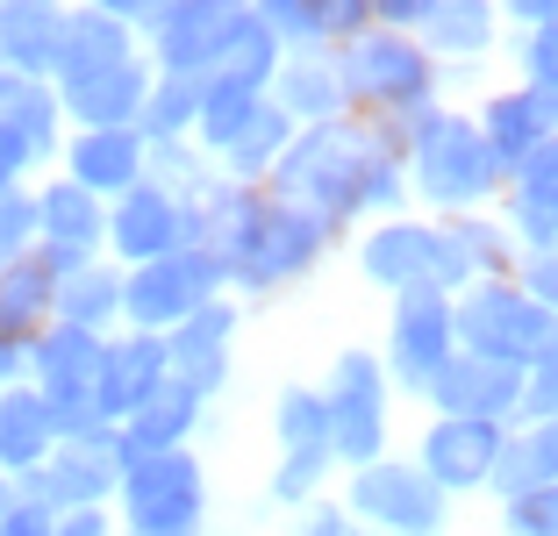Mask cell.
Segmentation results:
<instances>
[{
  "label": "cell",
  "mask_w": 558,
  "mask_h": 536,
  "mask_svg": "<svg viewBox=\"0 0 558 536\" xmlns=\"http://www.w3.org/2000/svg\"><path fill=\"white\" fill-rule=\"evenodd\" d=\"M459 337H465V351L487 357V365L530 373L558 343V315H544L515 279H487V287H473L459 301Z\"/></svg>",
  "instance_id": "6da1fadb"
},
{
  "label": "cell",
  "mask_w": 558,
  "mask_h": 536,
  "mask_svg": "<svg viewBox=\"0 0 558 536\" xmlns=\"http://www.w3.org/2000/svg\"><path fill=\"white\" fill-rule=\"evenodd\" d=\"M415 165H423V194L444 200V208H480V200L501 186V165H494L487 136L459 114H429L423 122V144H415Z\"/></svg>",
  "instance_id": "7a4b0ae2"
},
{
  "label": "cell",
  "mask_w": 558,
  "mask_h": 536,
  "mask_svg": "<svg viewBox=\"0 0 558 536\" xmlns=\"http://www.w3.org/2000/svg\"><path fill=\"white\" fill-rule=\"evenodd\" d=\"M429 401L451 407V423H501L509 429V415H523V373H509V365H487V357H451L437 379H429Z\"/></svg>",
  "instance_id": "3957f363"
},
{
  "label": "cell",
  "mask_w": 558,
  "mask_h": 536,
  "mask_svg": "<svg viewBox=\"0 0 558 536\" xmlns=\"http://www.w3.org/2000/svg\"><path fill=\"white\" fill-rule=\"evenodd\" d=\"M480 136H487L494 165H501V172H515V165H530V158H537V150L558 136V100H544L537 86L494 94L487 108H480Z\"/></svg>",
  "instance_id": "277c9868"
},
{
  "label": "cell",
  "mask_w": 558,
  "mask_h": 536,
  "mask_svg": "<svg viewBox=\"0 0 558 536\" xmlns=\"http://www.w3.org/2000/svg\"><path fill=\"white\" fill-rule=\"evenodd\" d=\"M501 451H509V429L501 423H451V415H444V423L423 437V465H429V479H444V487H487L494 465H501Z\"/></svg>",
  "instance_id": "5b68a950"
},
{
  "label": "cell",
  "mask_w": 558,
  "mask_h": 536,
  "mask_svg": "<svg viewBox=\"0 0 558 536\" xmlns=\"http://www.w3.org/2000/svg\"><path fill=\"white\" fill-rule=\"evenodd\" d=\"M509 215H515V236H523V258L558 251V136L509 172Z\"/></svg>",
  "instance_id": "8992f818"
},
{
  "label": "cell",
  "mask_w": 558,
  "mask_h": 536,
  "mask_svg": "<svg viewBox=\"0 0 558 536\" xmlns=\"http://www.w3.org/2000/svg\"><path fill=\"white\" fill-rule=\"evenodd\" d=\"M429 86H437V72L415 44H359V58H351V94L379 100V108H409Z\"/></svg>",
  "instance_id": "52a82bcc"
},
{
  "label": "cell",
  "mask_w": 558,
  "mask_h": 536,
  "mask_svg": "<svg viewBox=\"0 0 558 536\" xmlns=\"http://www.w3.org/2000/svg\"><path fill=\"white\" fill-rule=\"evenodd\" d=\"M451 337H459V308H451L444 293H409V308H401V365H409L415 387H429V379L459 357Z\"/></svg>",
  "instance_id": "ba28073f"
},
{
  "label": "cell",
  "mask_w": 558,
  "mask_h": 536,
  "mask_svg": "<svg viewBox=\"0 0 558 536\" xmlns=\"http://www.w3.org/2000/svg\"><path fill=\"white\" fill-rule=\"evenodd\" d=\"M494 487H501V501H523V494L558 487V423L509 429V451H501V465H494Z\"/></svg>",
  "instance_id": "9c48e42d"
},
{
  "label": "cell",
  "mask_w": 558,
  "mask_h": 536,
  "mask_svg": "<svg viewBox=\"0 0 558 536\" xmlns=\"http://www.w3.org/2000/svg\"><path fill=\"white\" fill-rule=\"evenodd\" d=\"M359 508L379 522H395V529H437V494L409 465H373L359 479Z\"/></svg>",
  "instance_id": "30bf717a"
},
{
  "label": "cell",
  "mask_w": 558,
  "mask_h": 536,
  "mask_svg": "<svg viewBox=\"0 0 558 536\" xmlns=\"http://www.w3.org/2000/svg\"><path fill=\"white\" fill-rule=\"evenodd\" d=\"M337 437L351 458H373L379 443V379L365 357H344V401H337Z\"/></svg>",
  "instance_id": "8fae6325"
},
{
  "label": "cell",
  "mask_w": 558,
  "mask_h": 536,
  "mask_svg": "<svg viewBox=\"0 0 558 536\" xmlns=\"http://www.w3.org/2000/svg\"><path fill=\"white\" fill-rule=\"evenodd\" d=\"M429 229H379L373 244H365V272L387 279V287H415V279H429Z\"/></svg>",
  "instance_id": "7c38bea8"
},
{
  "label": "cell",
  "mask_w": 558,
  "mask_h": 536,
  "mask_svg": "<svg viewBox=\"0 0 558 536\" xmlns=\"http://www.w3.org/2000/svg\"><path fill=\"white\" fill-rule=\"evenodd\" d=\"M523 415L530 423H558V343L523 373Z\"/></svg>",
  "instance_id": "4fadbf2b"
},
{
  "label": "cell",
  "mask_w": 558,
  "mask_h": 536,
  "mask_svg": "<svg viewBox=\"0 0 558 536\" xmlns=\"http://www.w3.org/2000/svg\"><path fill=\"white\" fill-rule=\"evenodd\" d=\"M122 244H130V251H165V244H172V208H165V200L130 208V215H122Z\"/></svg>",
  "instance_id": "5bb4252c"
},
{
  "label": "cell",
  "mask_w": 558,
  "mask_h": 536,
  "mask_svg": "<svg viewBox=\"0 0 558 536\" xmlns=\"http://www.w3.org/2000/svg\"><path fill=\"white\" fill-rule=\"evenodd\" d=\"M423 22H429L437 36H451L459 50H480V44L494 36V15H487V8H437V15H423Z\"/></svg>",
  "instance_id": "9a60e30c"
},
{
  "label": "cell",
  "mask_w": 558,
  "mask_h": 536,
  "mask_svg": "<svg viewBox=\"0 0 558 536\" xmlns=\"http://www.w3.org/2000/svg\"><path fill=\"white\" fill-rule=\"evenodd\" d=\"M509 536H558V487L509 501Z\"/></svg>",
  "instance_id": "2e32d148"
},
{
  "label": "cell",
  "mask_w": 558,
  "mask_h": 536,
  "mask_svg": "<svg viewBox=\"0 0 558 536\" xmlns=\"http://www.w3.org/2000/svg\"><path fill=\"white\" fill-rule=\"evenodd\" d=\"M523 72H530V86H537L544 100H558V29H544V36L523 44Z\"/></svg>",
  "instance_id": "e0dca14e"
},
{
  "label": "cell",
  "mask_w": 558,
  "mask_h": 536,
  "mask_svg": "<svg viewBox=\"0 0 558 536\" xmlns=\"http://www.w3.org/2000/svg\"><path fill=\"white\" fill-rule=\"evenodd\" d=\"M515 287H523L544 315H558V251H537V258H523V279H515Z\"/></svg>",
  "instance_id": "ac0fdd59"
},
{
  "label": "cell",
  "mask_w": 558,
  "mask_h": 536,
  "mask_svg": "<svg viewBox=\"0 0 558 536\" xmlns=\"http://www.w3.org/2000/svg\"><path fill=\"white\" fill-rule=\"evenodd\" d=\"M287 94H294V100H329V80H315V72H301V80L287 86Z\"/></svg>",
  "instance_id": "d6986e66"
},
{
  "label": "cell",
  "mask_w": 558,
  "mask_h": 536,
  "mask_svg": "<svg viewBox=\"0 0 558 536\" xmlns=\"http://www.w3.org/2000/svg\"><path fill=\"white\" fill-rule=\"evenodd\" d=\"M308 536H337V522H329V515H323V522H315V529H308Z\"/></svg>",
  "instance_id": "ffe728a7"
}]
</instances>
